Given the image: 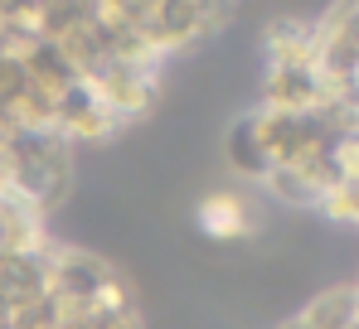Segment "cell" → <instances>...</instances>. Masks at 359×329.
I'll list each match as a JSON object with an SVG mask.
<instances>
[]
</instances>
